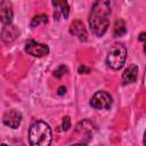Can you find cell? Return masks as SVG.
<instances>
[{
    "mask_svg": "<svg viewBox=\"0 0 146 146\" xmlns=\"http://www.w3.org/2000/svg\"><path fill=\"white\" fill-rule=\"evenodd\" d=\"M90 105L96 110H107L112 105V96L104 90L97 91L91 97Z\"/></svg>",
    "mask_w": 146,
    "mask_h": 146,
    "instance_id": "cell-4",
    "label": "cell"
},
{
    "mask_svg": "<svg viewBox=\"0 0 146 146\" xmlns=\"http://www.w3.org/2000/svg\"><path fill=\"white\" fill-rule=\"evenodd\" d=\"M65 91H66V88L62 86V87H59V88H58V92H57V94H58V95H64V94H65Z\"/></svg>",
    "mask_w": 146,
    "mask_h": 146,
    "instance_id": "cell-18",
    "label": "cell"
},
{
    "mask_svg": "<svg viewBox=\"0 0 146 146\" xmlns=\"http://www.w3.org/2000/svg\"><path fill=\"white\" fill-rule=\"evenodd\" d=\"M71 146H87V145L86 144H82V143H79V144H73Z\"/></svg>",
    "mask_w": 146,
    "mask_h": 146,
    "instance_id": "cell-19",
    "label": "cell"
},
{
    "mask_svg": "<svg viewBox=\"0 0 146 146\" xmlns=\"http://www.w3.org/2000/svg\"><path fill=\"white\" fill-rule=\"evenodd\" d=\"M139 41H141L143 42V44H144V51L146 52V32H141L140 34H139Z\"/></svg>",
    "mask_w": 146,
    "mask_h": 146,
    "instance_id": "cell-16",
    "label": "cell"
},
{
    "mask_svg": "<svg viewBox=\"0 0 146 146\" xmlns=\"http://www.w3.org/2000/svg\"><path fill=\"white\" fill-rule=\"evenodd\" d=\"M52 6L56 9V11L54 14V17L56 21L59 19V16L67 18L68 13H70V7H68V3L66 1H52Z\"/></svg>",
    "mask_w": 146,
    "mask_h": 146,
    "instance_id": "cell-11",
    "label": "cell"
},
{
    "mask_svg": "<svg viewBox=\"0 0 146 146\" xmlns=\"http://www.w3.org/2000/svg\"><path fill=\"white\" fill-rule=\"evenodd\" d=\"M127 58V49L123 43H114L107 54L106 63L113 70H120Z\"/></svg>",
    "mask_w": 146,
    "mask_h": 146,
    "instance_id": "cell-3",
    "label": "cell"
},
{
    "mask_svg": "<svg viewBox=\"0 0 146 146\" xmlns=\"http://www.w3.org/2000/svg\"><path fill=\"white\" fill-rule=\"evenodd\" d=\"M0 19L3 25H8L13 19V7L11 2L2 0L0 2Z\"/></svg>",
    "mask_w": 146,
    "mask_h": 146,
    "instance_id": "cell-7",
    "label": "cell"
},
{
    "mask_svg": "<svg viewBox=\"0 0 146 146\" xmlns=\"http://www.w3.org/2000/svg\"><path fill=\"white\" fill-rule=\"evenodd\" d=\"M18 35V31L16 29V26L8 24V25H3L2 31H1V39L5 43H10L13 42L16 36Z\"/></svg>",
    "mask_w": 146,
    "mask_h": 146,
    "instance_id": "cell-9",
    "label": "cell"
},
{
    "mask_svg": "<svg viewBox=\"0 0 146 146\" xmlns=\"http://www.w3.org/2000/svg\"><path fill=\"white\" fill-rule=\"evenodd\" d=\"M25 51L34 57H43L49 54V48L47 44L36 42L34 40H29L25 43Z\"/></svg>",
    "mask_w": 146,
    "mask_h": 146,
    "instance_id": "cell-5",
    "label": "cell"
},
{
    "mask_svg": "<svg viewBox=\"0 0 146 146\" xmlns=\"http://www.w3.org/2000/svg\"><path fill=\"white\" fill-rule=\"evenodd\" d=\"M70 33L78 36V39L80 41H87V38H88V33H87V30L83 25V23L81 21H74L71 26H70Z\"/></svg>",
    "mask_w": 146,
    "mask_h": 146,
    "instance_id": "cell-8",
    "label": "cell"
},
{
    "mask_svg": "<svg viewBox=\"0 0 146 146\" xmlns=\"http://www.w3.org/2000/svg\"><path fill=\"white\" fill-rule=\"evenodd\" d=\"M110 14L111 3L108 1L102 0L96 1L91 8L89 16V25L91 31L97 36H103L110 25Z\"/></svg>",
    "mask_w": 146,
    "mask_h": 146,
    "instance_id": "cell-1",
    "label": "cell"
},
{
    "mask_svg": "<svg viewBox=\"0 0 146 146\" xmlns=\"http://www.w3.org/2000/svg\"><path fill=\"white\" fill-rule=\"evenodd\" d=\"M138 76V67L135 64H130L122 74V82L124 84L133 83Z\"/></svg>",
    "mask_w": 146,
    "mask_h": 146,
    "instance_id": "cell-10",
    "label": "cell"
},
{
    "mask_svg": "<svg viewBox=\"0 0 146 146\" xmlns=\"http://www.w3.org/2000/svg\"><path fill=\"white\" fill-rule=\"evenodd\" d=\"M48 22V16L44 15V14H40V15H36L32 18V22H31V26L32 27H35L40 24H46Z\"/></svg>",
    "mask_w": 146,
    "mask_h": 146,
    "instance_id": "cell-13",
    "label": "cell"
},
{
    "mask_svg": "<svg viewBox=\"0 0 146 146\" xmlns=\"http://www.w3.org/2000/svg\"><path fill=\"white\" fill-rule=\"evenodd\" d=\"M127 32V27H125V23L123 19H117L115 22V25H114V30H113V34L115 38L117 36H121L123 35L124 33Z\"/></svg>",
    "mask_w": 146,
    "mask_h": 146,
    "instance_id": "cell-12",
    "label": "cell"
},
{
    "mask_svg": "<svg viewBox=\"0 0 146 146\" xmlns=\"http://www.w3.org/2000/svg\"><path fill=\"white\" fill-rule=\"evenodd\" d=\"M62 128H63L64 131H66V130H68V129L71 128V119H70V116H64V117H63Z\"/></svg>",
    "mask_w": 146,
    "mask_h": 146,
    "instance_id": "cell-15",
    "label": "cell"
},
{
    "mask_svg": "<svg viewBox=\"0 0 146 146\" xmlns=\"http://www.w3.org/2000/svg\"><path fill=\"white\" fill-rule=\"evenodd\" d=\"M65 72H67V67L64 66V65H60V66H58V67L54 71V75H55L56 78H62V76L65 74Z\"/></svg>",
    "mask_w": 146,
    "mask_h": 146,
    "instance_id": "cell-14",
    "label": "cell"
},
{
    "mask_svg": "<svg viewBox=\"0 0 146 146\" xmlns=\"http://www.w3.org/2000/svg\"><path fill=\"white\" fill-rule=\"evenodd\" d=\"M3 123L11 128V129H16L18 128V125L21 124V121H22V114L16 111V110H11L9 112H7L5 115H3V119H2Z\"/></svg>",
    "mask_w": 146,
    "mask_h": 146,
    "instance_id": "cell-6",
    "label": "cell"
},
{
    "mask_svg": "<svg viewBox=\"0 0 146 146\" xmlns=\"http://www.w3.org/2000/svg\"><path fill=\"white\" fill-rule=\"evenodd\" d=\"M144 146H146V131H145V133H144Z\"/></svg>",
    "mask_w": 146,
    "mask_h": 146,
    "instance_id": "cell-20",
    "label": "cell"
},
{
    "mask_svg": "<svg viewBox=\"0 0 146 146\" xmlns=\"http://www.w3.org/2000/svg\"><path fill=\"white\" fill-rule=\"evenodd\" d=\"M52 139L50 127L43 121L34 122L29 131V143L31 146H50Z\"/></svg>",
    "mask_w": 146,
    "mask_h": 146,
    "instance_id": "cell-2",
    "label": "cell"
},
{
    "mask_svg": "<svg viewBox=\"0 0 146 146\" xmlns=\"http://www.w3.org/2000/svg\"><path fill=\"white\" fill-rule=\"evenodd\" d=\"M89 71H90V68H89V67H87V66H86V65H83V64H82V65H80V66L78 67V72H79L80 74H82V73H83V74L89 73Z\"/></svg>",
    "mask_w": 146,
    "mask_h": 146,
    "instance_id": "cell-17",
    "label": "cell"
},
{
    "mask_svg": "<svg viewBox=\"0 0 146 146\" xmlns=\"http://www.w3.org/2000/svg\"><path fill=\"white\" fill-rule=\"evenodd\" d=\"M1 146H8V145H6V144H2V145H1Z\"/></svg>",
    "mask_w": 146,
    "mask_h": 146,
    "instance_id": "cell-21",
    "label": "cell"
}]
</instances>
